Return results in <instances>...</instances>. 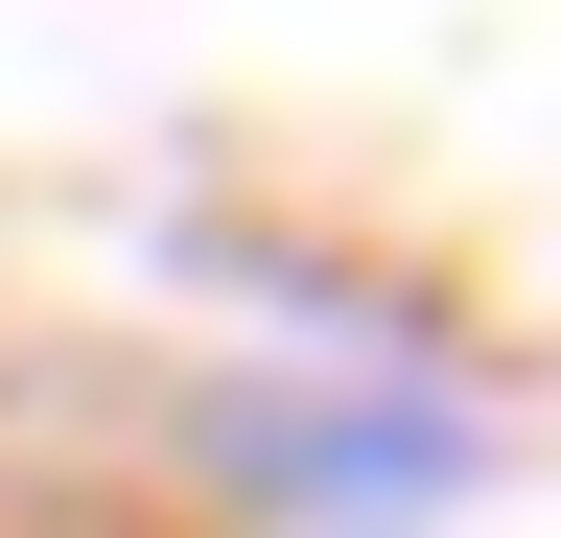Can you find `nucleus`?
<instances>
[{
	"label": "nucleus",
	"instance_id": "1",
	"mask_svg": "<svg viewBox=\"0 0 561 538\" xmlns=\"http://www.w3.org/2000/svg\"><path fill=\"white\" fill-rule=\"evenodd\" d=\"M187 468L234 515H280V538H421V515L491 492V422H468V375L351 352V375H210L187 398Z\"/></svg>",
	"mask_w": 561,
	"mask_h": 538
}]
</instances>
